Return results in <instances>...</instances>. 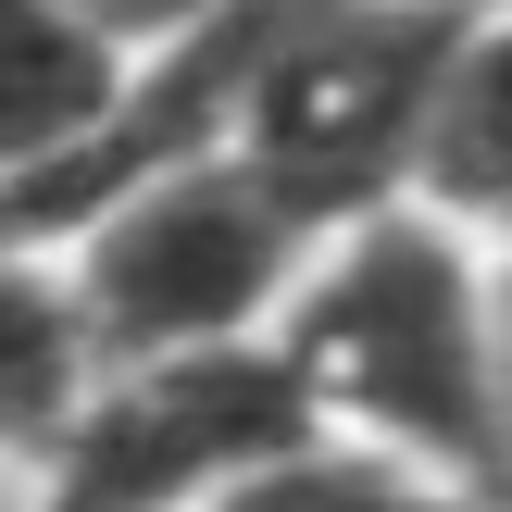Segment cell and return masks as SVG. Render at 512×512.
Wrapping results in <instances>:
<instances>
[{
  "instance_id": "cell-1",
  "label": "cell",
  "mask_w": 512,
  "mask_h": 512,
  "mask_svg": "<svg viewBox=\"0 0 512 512\" xmlns=\"http://www.w3.org/2000/svg\"><path fill=\"white\" fill-rule=\"evenodd\" d=\"M275 363H288L313 438L512 500V400H500L488 250L425 225L413 200L325 238V263L275 313Z\"/></svg>"
},
{
  "instance_id": "cell-2",
  "label": "cell",
  "mask_w": 512,
  "mask_h": 512,
  "mask_svg": "<svg viewBox=\"0 0 512 512\" xmlns=\"http://www.w3.org/2000/svg\"><path fill=\"white\" fill-rule=\"evenodd\" d=\"M50 263L88 325V363L150 375V363H200V350H263L300 275L325 263V225L288 188H263L238 150H200V163L100 200Z\"/></svg>"
},
{
  "instance_id": "cell-3",
  "label": "cell",
  "mask_w": 512,
  "mask_h": 512,
  "mask_svg": "<svg viewBox=\"0 0 512 512\" xmlns=\"http://www.w3.org/2000/svg\"><path fill=\"white\" fill-rule=\"evenodd\" d=\"M463 25H475L463 0H275V38L250 63L225 150L263 188H288L325 238L363 213H400L425 100H438Z\"/></svg>"
},
{
  "instance_id": "cell-4",
  "label": "cell",
  "mask_w": 512,
  "mask_h": 512,
  "mask_svg": "<svg viewBox=\"0 0 512 512\" xmlns=\"http://www.w3.org/2000/svg\"><path fill=\"white\" fill-rule=\"evenodd\" d=\"M300 438H313V413H300L275 338L150 363V375H88L63 438L38 450V500L25 512H225Z\"/></svg>"
},
{
  "instance_id": "cell-5",
  "label": "cell",
  "mask_w": 512,
  "mask_h": 512,
  "mask_svg": "<svg viewBox=\"0 0 512 512\" xmlns=\"http://www.w3.org/2000/svg\"><path fill=\"white\" fill-rule=\"evenodd\" d=\"M125 50L88 38L63 0H0V213L75 163L125 100Z\"/></svg>"
},
{
  "instance_id": "cell-6",
  "label": "cell",
  "mask_w": 512,
  "mask_h": 512,
  "mask_svg": "<svg viewBox=\"0 0 512 512\" xmlns=\"http://www.w3.org/2000/svg\"><path fill=\"white\" fill-rule=\"evenodd\" d=\"M413 200L425 225L475 238L500 263L512 250V13H475L463 50H450L438 100H425V138H413Z\"/></svg>"
},
{
  "instance_id": "cell-7",
  "label": "cell",
  "mask_w": 512,
  "mask_h": 512,
  "mask_svg": "<svg viewBox=\"0 0 512 512\" xmlns=\"http://www.w3.org/2000/svg\"><path fill=\"white\" fill-rule=\"evenodd\" d=\"M88 325H75L63 300V263H38V250H0V450L13 463H38L50 438H63V413L88 400Z\"/></svg>"
},
{
  "instance_id": "cell-8",
  "label": "cell",
  "mask_w": 512,
  "mask_h": 512,
  "mask_svg": "<svg viewBox=\"0 0 512 512\" xmlns=\"http://www.w3.org/2000/svg\"><path fill=\"white\" fill-rule=\"evenodd\" d=\"M225 512H512V500L413 475V463H375V450H338V438H300L288 463H263Z\"/></svg>"
},
{
  "instance_id": "cell-9",
  "label": "cell",
  "mask_w": 512,
  "mask_h": 512,
  "mask_svg": "<svg viewBox=\"0 0 512 512\" xmlns=\"http://www.w3.org/2000/svg\"><path fill=\"white\" fill-rule=\"evenodd\" d=\"M63 13L88 25V38H113L125 63H163V50H175V38H200L225 0H63Z\"/></svg>"
},
{
  "instance_id": "cell-10",
  "label": "cell",
  "mask_w": 512,
  "mask_h": 512,
  "mask_svg": "<svg viewBox=\"0 0 512 512\" xmlns=\"http://www.w3.org/2000/svg\"><path fill=\"white\" fill-rule=\"evenodd\" d=\"M488 313H500V400H512V250L488 263Z\"/></svg>"
},
{
  "instance_id": "cell-11",
  "label": "cell",
  "mask_w": 512,
  "mask_h": 512,
  "mask_svg": "<svg viewBox=\"0 0 512 512\" xmlns=\"http://www.w3.org/2000/svg\"><path fill=\"white\" fill-rule=\"evenodd\" d=\"M463 13H488V0H463Z\"/></svg>"
},
{
  "instance_id": "cell-12",
  "label": "cell",
  "mask_w": 512,
  "mask_h": 512,
  "mask_svg": "<svg viewBox=\"0 0 512 512\" xmlns=\"http://www.w3.org/2000/svg\"><path fill=\"white\" fill-rule=\"evenodd\" d=\"M488 13H512V0H488Z\"/></svg>"
}]
</instances>
